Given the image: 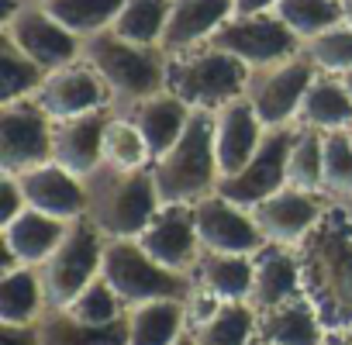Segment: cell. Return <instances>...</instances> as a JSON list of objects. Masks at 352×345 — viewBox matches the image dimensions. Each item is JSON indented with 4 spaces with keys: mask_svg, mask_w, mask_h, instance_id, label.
<instances>
[{
    "mask_svg": "<svg viewBox=\"0 0 352 345\" xmlns=\"http://www.w3.org/2000/svg\"><path fill=\"white\" fill-rule=\"evenodd\" d=\"M297 263L324 331H352V221L335 201L297 245Z\"/></svg>",
    "mask_w": 352,
    "mask_h": 345,
    "instance_id": "6da1fadb",
    "label": "cell"
},
{
    "mask_svg": "<svg viewBox=\"0 0 352 345\" xmlns=\"http://www.w3.org/2000/svg\"><path fill=\"white\" fill-rule=\"evenodd\" d=\"M83 59L104 80L111 111L121 118L142 100L169 90V56L159 45H138L104 28L83 38Z\"/></svg>",
    "mask_w": 352,
    "mask_h": 345,
    "instance_id": "7a4b0ae2",
    "label": "cell"
},
{
    "mask_svg": "<svg viewBox=\"0 0 352 345\" xmlns=\"http://www.w3.org/2000/svg\"><path fill=\"white\" fill-rule=\"evenodd\" d=\"M83 190H87V218L100 228L104 238H138L162 208L155 194L152 166L118 169L111 162H100L94 172L83 177Z\"/></svg>",
    "mask_w": 352,
    "mask_h": 345,
    "instance_id": "3957f363",
    "label": "cell"
},
{
    "mask_svg": "<svg viewBox=\"0 0 352 345\" xmlns=\"http://www.w3.org/2000/svg\"><path fill=\"white\" fill-rule=\"evenodd\" d=\"M159 204H197L201 197L218 190L221 169L214 152V111L194 107L187 131L166 155L152 162Z\"/></svg>",
    "mask_w": 352,
    "mask_h": 345,
    "instance_id": "277c9868",
    "label": "cell"
},
{
    "mask_svg": "<svg viewBox=\"0 0 352 345\" xmlns=\"http://www.w3.org/2000/svg\"><path fill=\"white\" fill-rule=\"evenodd\" d=\"M100 276L118 290V297L135 307L148 300H194L197 283L190 273H176L162 263H155L138 238H107Z\"/></svg>",
    "mask_w": 352,
    "mask_h": 345,
    "instance_id": "5b68a950",
    "label": "cell"
},
{
    "mask_svg": "<svg viewBox=\"0 0 352 345\" xmlns=\"http://www.w3.org/2000/svg\"><path fill=\"white\" fill-rule=\"evenodd\" d=\"M249 66L214 45H197L169 56V90L201 111H221L225 104L245 97Z\"/></svg>",
    "mask_w": 352,
    "mask_h": 345,
    "instance_id": "8992f818",
    "label": "cell"
},
{
    "mask_svg": "<svg viewBox=\"0 0 352 345\" xmlns=\"http://www.w3.org/2000/svg\"><path fill=\"white\" fill-rule=\"evenodd\" d=\"M104 245L107 238L100 235V228L90 218H76L69 221L66 238L56 245V252L38 266L42 273V290H45V304L49 307H69L80 290L100 276V263H104Z\"/></svg>",
    "mask_w": 352,
    "mask_h": 345,
    "instance_id": "52a82bcc",
    "label": "cell"
},
{
    "mask_svg": "<svg viewBox=\"0 0 352 345\" xmlns=\"http://www.w3.org/2000/svg\"><path fill=\"white\" fill-rule=\"evenodd\" d=\"M314 80H318V66L300 49L297 56H287L280 63L249 69L245 100L256 107L263 128L294 124L297 121V111H300V104H304V97H307V90H311Z\"/></svg>",
    "mask_w": 352,
    "mask_h": 345,
    "instance_id": "ba28073f",
    "label": "cell"
},
{
    "mask_svg": "<svg viewBox=\"0 0 352 345\" xmlns=\"http://www.w3.org/2000/svg\"><path fill=\"white\" fill-rule=\"evenodd\" d=\"M294 135H297V121L280 124V128H266L256 155L245 162V169H239L235 177H225L218 183V194L225 201H232L235 208L252 211L259 201L283 190L287 187V162H290Z\"/></svg>",
    "mask_w": 352,
    "mask_h": 345,
    "instance_id": "9c48e42d",
    "label": "cell"
},
{
    "mask_svg": "<svg viewBox=\"0 0 352 345\" xmlns=\"http://www.w3.org/2000/svg\"><path fill=\"white\" fill-rule=\"evenodd\" d=\"M204 45H214V49L242 59L249 69L280 63L304 49V42L276 14H232Z\"/></svg>",
    "mask_w": 352,
    "mask_h": 345,
    "instance_id": "30bf717a",
    "label": "cell"
},
{
    "mask_svg": "<svg viewBox=\"0 0 352 345\" xmlns=\"http://www.w3.org/2000/svg\"><path fill=\"white\" fill-rule=\"evenodd\" d=\"M52 128L56 121L35 97L4 104L0 111V169L18 177V172L52 162Z\"/></svg>",
    "mask_w": 352,
    "mask_h": 345,
    "instance_id": "8fae6325",
    "label": "cell"
},
{
    "mask_svg": "<svg viewBox=\"0 0 352 345\" xmlns=\"http://www.w3.org/2000/svg\"><path fill=\"white\" fill-rule=\"evenodd\" d=\"M4 35L45 73L73 66V59L83 52V38L63 28L42 4H25L8 25Z\"/></svg>",
    "mask_w": 352,
    "mask_h": 345,
    "instance_id": "7c38bea8",
    "label": "cell"
},
{
    "mask_svg": "<svg viewBox=\"0 0 352 345\" xmlns=\"http://www.w3.org/2000/svg\"><path fill=\"white\" fill-rule=\"evenodd\" d=\"M194 228H197L201 249H211V252L256 256L266 245L252 214L245 208H235L232 201H225L218 190L194 204Z\"/></svg>",
    "mask_w": 352,
    "mask_h": 345,
    "instance_id": "4fadbf2b",
    "label": "cell"
},
{
    "mask_svg": "<svg viewBox=\"0 0 352 345\" xmlns=\"http://www.w3.org/2000/svg\"><path fill=\"white\" fill-rule=\"evenodd\" d=\"M321 194H307L297 187H283L273 197L259 201L249 214L256 221V228L263 232L266 245H300L307 238V232L324 218L328 204L318 201Z\"/></svg>",
    "mask_w": 352,
    "mask_h": 345,
    "instance_id": "5bb4252c",
    "label": "cell"
},
{
    "mask_svg": "<svg viewBox=\"0 0 352 345\" xmlns=\"http://www.w3.org/2000/svg\"><path fill=\"white\" fill-rule=\"evenodd\" d=\"M138 245L176 273H194L201 259V238L194 228V204H166L138 235Z\"/></svg>",
    "mask_w": 352,
    "mask_h": 345,
    "instance_id": "9a60e30c",
    "label": "cell"
},
{
    "mask_svg": "<svg viewBox=\"0 0 352 345\" xmlns=\"http://www.w3.org/2000/svg\"><path fill=\"white\" fill-rule=\"evenodd\" d=\"M114 111L111 107H97L66 121H56L52 128V162H59L63 169H69L73 177H87L104 162V131L111 124Z\"/></svg>",
    "mask_w": 352,
    "mask_h": 345,
    "instance_id": "2e32d148",
    "label": "cell"
},
{
    "mask_svg": "<svg viewBox=\"0 0 352 345\" xmlns=\"http://www.w3.org/2000/svg\"><path fill=\"white\" fill-rule=\"evenodd\" d=\"M35 100L45 107L52 121H66L97 107H111V93L104 80L90 66H63L45 73L42 87L35 90Z\"/></svg>",
    "mask_w": 352,
    "mask_h": 345,
    "instance_id": "e0dca14e",
    "label": "cell"
},
{
    "mask_svg": "<svg viewBox=\"0 0 352 345\" xmlns=\"http://www.w3.org/2000/svg\"><path fill=\"white\" fill-rule=\"evenodd\" d=\"M190 335L197 345H252L259 314L249 300H214L208 293H194L190 300Z\"/></svg>",
    "mask_w": 352,
    "mask_h": 345,
    "instance_id": "ac0fdd59",
    "label": "cell"
},
{
    "mask_svg": "<svg viewBox=\"0 0 352 345\" xmlns=\"http://www.w3.org/2000/svg\"><path fill=\"white\" fill-rule=\"evenodd\" d=\"M18 183L25 190L28 208H35L42 214H52V218H63V221L87 218L83 180L73 177L69 169H63L59 162H45V166H35L28 172H18Z\"/></svg>",
    "mask_w": 352,
    "mask_h": 345,
    "instance_id": "d6986e66",
    "label": "cell"
},
{
    "mask_svg": "<svg viewBox=\"0 0 352 345\" xmlns=\"http://www.w3.org/2000/svg\"><path fill=\"white\" fill-rule=\"evenodd\" d=\"M232 14H235V0H173L159 49L166 56H180L187 49H197Z\"/></svg>",
    "mask_w": 352,
    "mask_h": 345,
    "instance_id": "ffe728a7",
    "label": "cell"
},
{
    "mask_svg": "<svg viewBox=\"0 0 352 345\" xmlns=\"http://www.w3.org/2000/svg\"><path fill=\"white\" fill-rule=\"evenodd\" d=\"M263 135H266V128H263L256 107L245 97L225 104L221 111H214V152H218L221 180L235 177L239 169H245V162L256 155Z\"/></svg>",
    "mask_w": 352,
    "mask_h": 345,
    "instance_id": "44dd1931",
    "label": "cell"
},
{
    "mask_svg": "<svg viewBox=\"0 0 352 345\" xmlns=\"http://www.w3.org/2000/svg\"><path fill=\"white\" fill-rule=\"evenodd\" d=\"M252 293H249V304L256 314L270 311V307H280L294 297L304 293V283H300V263L294 252H287V245H263L256 256H252Z\"/></svg>",
    "mask_w": 352,
    "mask_h": 345,
    "instance_id": "7402d4cb",
    "label": "cell"
},
{
    "mask_svg": "<svg viewBox=\"0 0 352 345\" xmlns=\"http://www.w3.org/2000/svg\"><path fill=\"white\" fill-rule=\"evenodd\" d=\"M66 232H69V221L25 208L11 225H4V252H11V259L21 266H42L56 252V245L66 238Z\"/></svg>",
    "mask_w": 352,
    "mask_h": 345,
    "instance_id": "603a6c76",
    "label": "cell"
},
{
    "mask_svg": "<svg viewBox=\"0 0 352 345\" xmlns=\"http://www.w3.org/2000/svg\"><path fill=\"white\" fill-rule=\"evenodd\" d=\"M194 107L187 100H180L173 90H162L148 100H142L138 107H131L124 118H131L138 124V131L145 135L148 142V152H152V162L159 155H166L176 142H180V135L187 131V121H190Z\"/></svg>",
    "mask_w": 352,
    "mask_h": 345,
    "instance_id": "cb8c5ba5",
    "label": "cell"
},
{
    "mask_svg": "<svg viewBox=\"0 0 352 345\" xmlns=\"http://www.w3.org/2000/svg\"><path fill=\"white\" fill-rule=\"evenodd\" d=\"M252 256H232V252H211L201 249V259L194 266V283L201 293L214 300H249L252 293Z\"/></svg>",
    "mask_w": 352,
    "mask_h": 345,
    "instance_id": "d4e9b609",
    "label": "cell"
},
{
    "mask_svg": "<svg viewBox=\"0 0 352 345\" xmlns=\"http://www.w3.org/2000/svg\"><path fill=\"white\" fill-rule=\"evenodd\" d=\"M324 335L328 331H324L314 304L307 300V293L263 311L259 324H256V338H266L273 345H321Z\"/></svg>",
    "mask_w": 352,
    "mask_h": 345,
    "instance_id": "484cf974",
    "label": "cell"
},
{
    "mask_svg": "<svg viewBox=\"0 0 352 345\" xmlns=\"http://www.w3.org/2000/svg\"><path fill=\"white\" fill-rule=\"evenodd\" d=\"M35 328L42 345H128V314L111 324H87L66 307H45Z\"/></svg>",
    "mask_w": 352,
    "mask_h": 345,
    "instance_id": "4316f807",
    "label": "cell"
},
{
    "mask_svg": "<svg viewBox=\"0 0 352 345\" xmlns=\"http://www.w3.org/2000/svg\"><path fill=\"white\" fill-rule=\"evenodd\" d=\"M187 300H148L128 307V345H173L187 331Z\"/></svg>",
    "mask_w": 352,
    "mask_h": 345,
    "instance_id": "83f0119b",
    "label": "cell"
},
{
    "mask_svg": "<svg viewBox=\"0 0 352 345\" xmlns=\"http://www.w3.org/2000/svg\"><path fill=\"white\" fill-rule=\"evenodd\" d=\"M45 290L38 266H14L0 283V321L4 324H35L45 314Z\"/></svg>",
    "mask_w": 352,
    "mask_h": 345,
    "instance_id": "f1b7e54d",
    "label": "cell"
},
{
    "mask_svg": "<svg viewBox=\"0 0 352 345\" xmlns=\"http://www.w3.org/2000/svg\"><path fill=\"white\" fill-rule=\"evenodd\" d=\"M297 124L318 128V131H338L352 124V97L342 80L318 76L297 111Z\"/></svg>",
    "mask_w": 352,
    "mask_h": 345,
    "instance_id": "f546056e",
    "label": "cell"
},
{
    "mask_svg": "<svg viewBox=\"0 0 352 345\" xmlns=\"http://www.w3.org/2000/svg\"><path fill=\"white\" fill-rule=\"evenodd\" d=\"M42 8L63 28L87 38V35H97V32H104V28H111L118 21L124 0H45Z\"/></svg>",
    "mask_w": 352,
    "mask_h": 345,
    "instance_id": "4dcf8cb0",
    "label": "cell"
},
{
    "mask_svg": "<svg viewBox=\"0 0 352 345\" xmlns=\"http://www.w3.org/2000/svg\"><path fill=\"white\" fill-rule=\"evenodd\" d=\"M321 166H324V135H318V128L297 124L290 162H287V187L321 194Z\"/></svg>",
    "mask_w": 352,
    "mask_h": 345,
    "instance_id": "1f68e13d",
    "label": "cell"
},
{
    "mask_svg": "<svg viewBox=\"0 0 352 345\" xmlns=\"http://www.w3.org/2000/svg\"><path fill=\"white\" fill-rule=\"evenodd\" d=\"M273 14L304 42L335 25H342V0H280Z\"/></svg>",
    "mask_w": 352,
    "mask_h": 345,
    "instance_id": "d6a6232c",
    "label": "cell"
},
{
    "mask_svg": "<svg viewBox=\"0 0 352 345\" xmlns=\"http://www.w3.org/2000/svg\"><path fill=\"white\" fill-rule=\"evenodd\" d=\"M42 80H45V69L35 66L8 35H0V100L14 104V100L35 97Z\"/></svg>",
    "mask_w": 352,
    "mask_h": 345,
    "instance_id": "836d02e7",
    "label": "cell"
},
{
    "mask_svg": "<svg viewBox=\"0 0 352 345\" xmlns=\"http://www.w3.org/2000/svg\"><path fill=\"white\" fill-rule=\"evenodd\" d=\"M169 4L173 0H124V8L118 14V21L111 25V32H118L128 42L138 45H159L166 18H169Z\"/></svg>",
    "mask_w": 352,
    "mask_h": 345,
    "instance_id": "e575fe53",
    "label": "cell"
},
{
    "mask_svg": "<svg viewBox=\"0 0 352 345\" xmlns=\"http://www.w3.org/2000/svg\"><path fill=\"white\" fill-rule=\"evenodd\" d=\"M104 162H111L118 169H145L152 162L148 142L131 118H121V114L111 118V124L104 131Z\"/></svg>",
    "mask_w": 352,
    "mask_h": 345,
    "instance_id": "d590c367",
    "label": "cell"
},
{
    "mask_svg": "<svg viewBox=\"0 0 352 345\" xmlns=\"http://www.w3.org/2000/svg\"><path fill=\"white\" fill-rule=\"evenodd\" d=\"M321 194L331 201L352 194V138L345 128L324 131V166H321Z\"/></svg>",
    "mask_w": 352,
    "mask_h": 345,
    "instance_id": "8d00e7d4",
    "label": "cell"
},
{
    "mask_svg": "<svg viewBox=\"0 0 352 345\" xmlns=\"http://www.w3.org/2000/svg\"><path fill=\"white\" fill-rule=\"evenodd\" d=\"M66 311L76 314V318L87 321V324H111V321H118V318L128 314V304L118 297V290H114L104 276H97V280H90V283L80 290V297H76Z\"/></svg>",
    "mask_w": 352,
    "mask_h": 345,
    "instance_id": "74e56055",
    "label": "cell"
},
{
    "mask_svg": "<svg viewBox=\"0 0 352 345\" xmlns=\"http://www.w3.org/2000/svg\"><path fill=\"white\" fill-rule=\"evenodd\" d=\"M304 52L321 73L352 69V25H335L314 38H304Z\"/></svg>",
    "mask_w": 352,
    "mask_h": 345,
    "instance_id": "f35d334b",
    "label": "cell"
},
{
    "mask_svg": "<svg viewBox=\"0 0 352 345\" xmlns=\"http://www.w3.org/2000/svg\"><path fill=\"white\" fill-rule=\"evenodd\" d=\"M25 208H28V201H25L18 177L14 172H4V177H0V225H11Z\"/></svg>",
    "mask_w": 352,
    "mask_h": 345,
    "instance_id": "ab89813d",
    "label": "cell"
},
{
    "mask_svg": "<svg viewBox=\"0 0 352 345\" xmlns=\"http://www.w3.org/2000/svg\"><path fill=\"white\" fill-rule=\"evenodd\" d=\"M0 345H42L35 324H4L0 321Z\"/></svg>",
    "mask_w": 352,
    "mask_h": 345,
    "instance_id": "60d3db41",
    "label": "cell"
},
{
    "mask_svg": "<svg viewBox=\"0 0 352 345\" xmlns=\"http://www.w3.org/2000/svg\"><path fill=\"white\" fill-rule=\"evenodd\" d=\"M280 0H235V14H266Z\"/></svg>",
    "mask_w": 352,
    "mask_h": 345,
    "instance_id": "b9f144b4",
    "label": "cell"
},
{
    "mask_svg": "<svg viewBox=\"0 0 352 345\" xmlns=\"http://www.w3.org/2000/svg\"><path fill=\"white\" fill-rule=\"evenodd\" d=\"M321 345H352V331H328Z\"/></svg>",
    "mask_w": 352,
    "mask_h": 345,
    "instance_id": "7bdbcfd3",
    "label": "cell"
},
{
    "mask_svg": "<svg viewBox=\"0 0 352 345\" xmlns=\"http://www.w3.org/2000/svg\"><path fill=\"white\" fill-rule=\"evenodd\" d=\"M335 204H338V208H342V211H345V218H349V221H352V194H349V197H338V201H335Z\"/></svg>",
    "mask_w": 352,
    "mask_h": 345,
    "instance_id": "ee69618b",
    "label": "cell"
},
{
    "mask_svg": "<svg viewBox=\"0 0 352 345\" xmlns=\"http://www.w3.org/2000/svg\"><path fill=\"white\" fill-rule=\"evenodd\" d=\"M342 18L345 25H352V0H342Z\"/></svg>",
    "mask_w": 352,
    "mask_h": 345,
    "instance_id": "f6af8a7d",
    "label": "cell"
},
{
    "mask_svg": "<svg viewBox=\"0 0 352 345\" xmlns=\"http://www.w3.org/2000/svg\"><path fill=\"white\" fill-rule=\"evenodd\" d=\"M173 345H197V342H194V335H190V328H187V331H184L180 338H176Z\"/></svg>",
    "mask_w": 352,
    "mask_h": 345,
    "instance_id": "bcb514c9",
    "label": "cell"
},
{
    "mask_svg": "<svg viewBox=\"0 0 352 345\" xmlns=\"http://www.w3.org/2000/svg\"><path fill=\"white\" fill-rule=\"evenodd\" d=\"M342 83H345V90H349V97H352V69L342 73Z\"/></svg>",
    "mask_w": 352,
    "mask_h": 345,
    "instance_id": "7dc6e473",
    "label": "cell"
},
{
    "mask_svg": "<svg viewBox=\"0 0 352 345\" xmlns=\"http://www.w3.org/2000/svg\"><path fill=\"white\" fill-rule=\"evenodd\" d=\"M252 345H273V342H266V338H252Z\"/></svg>",
    "mask_w": 352,
    "mask_h": 345,
    "instance_id": "c3c4849f",
    "label": "cell"
},
{
    "mask_svg": "<svg viewBox=\"0 0 352 345\" xmlns=\"http://www.w3.org/2000/svg\"><path fill=\"white\" fill-rule=\"evenodd\" d=\"M28 4H45V0H28Z\"/></svg>",
    "mask_w": 352,
    "mask_h": 345,
    "instance_id": "681fc988",
    "label": "cell"
},
{
    "mask_svg": "<svg viewBox=\"0 0 352 345\" xmlns=\"http://www.w3.org/2000/svg\"><path fill=\"white\" fill-rule=\"evenodd\" d=\"M345 131H349V138H352V124H349V128H345Z\"/></svg>",
    "mask_w": 352,
    "mask_h": 345,
    "instance_id": "f907efd6",
    "label": "cell"
}]
</instances>
